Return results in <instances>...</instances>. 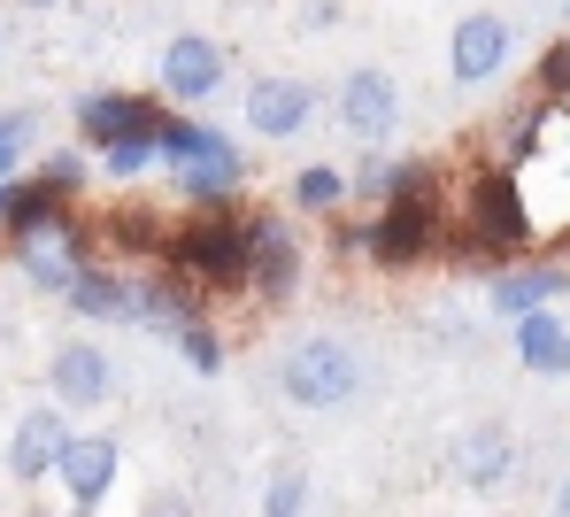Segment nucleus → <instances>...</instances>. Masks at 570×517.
I'll return each mask as SVG.
<instances>
[{
  "mask_svg": "<svg viewBox=\"0 0 570 517\" xmlns=\"http://www.w3.org/2000/svg\"><path fill=\"white\" fill-rule=\"evenodd\" d=\"M455 247L478 255V263H501V271L532 247V202H524L517 170H501V163L471 170V186L455 202Z\"/></svg>",
  "mask_w": 570,
  "mask_h": 517,
  "instance_id": "nucleus-1",
  "label": "nucleus"
},
{
  "mask_svg": "<svg viewBox=\"0 0 570 517\" xmlns=\"http://www.w3.org/2000/svg\"><path fill=\"white\" fill-rule=\"evenodd\" d=\"M155 263L178 271V279H193L200 294H247V224H239V202L193 208V224L163 240Z\"/></svg>",
  "mask_w": 570,
  "mask_h": 517,
  "instance_id": "nucleus-2",
  "label": "nucleus"
},
{
  "mask_svg": "<svg viewBox=\"0 0 570 517\" xmlns=\"http://www.w3.org/2000/svg\"><path fill=\"white\" fill-rule=\"evenodd\" d=\"M363 387H371V371L340 332H308L278 355V394L293 410H347Z\"/></svg>",
  "mask_w": 570,
  "mask_h": 517,
  "instance_id": "nucleus-3",
  "label": "nucleus"
},
{
  "mask_svg": "<svg viewBox=\"0 0 570 517\" xmlns=\"http://www.w3.org/2000/svg\"><path fill=\"white\" fill-rule=\"evenodd\" d=\"M239 224H247V294L255 302H293V286H301V271H308V255H301V240H293V224L271 216V208H239Z\"/></svg>",
  "mask_w": 570,
  "mask_h": 517,
  "instance_id": "nucleus-4",
  "label": "nucleus"
},
{
  "mask_svg": "<svg viewBox=\"0 0 570 517\" xmlns=\"http://www.w3.org/2000/svg\"><path fill=\"white\" fill-rule=\"evenodd\" d=\"M509 55H517V23L501 16V8H471L455 31H448V78L478 94V86H493L501 70H509Z\"/></svg>",
  "mask_w": 570,
  "mask_h": 517,
  "instance_id": "nucleus-5",
  "label": "nucleus"
},
{
  "mask_svg": "<svg viewBox=\"0 0 570 517\" xmlns=\"http://www.w3.org/2000/svg\"><path fill=\"white\" fill-rule=\"evenodd\" d=\"M224 47L208 39V31H178V39H163V55H155V86H163V101L178 108H200L224 94Z\"/></svg>",
  "mask_w": 570,
  "mask_h": 517,
  "instance_id": "nucleus-6",
  "label": "nucleus"
},
{
  "mask_svg": "<svg viewBox=\"0 0 570 517\" xmlns=\"http://www.w3.org/2000/svg\"><path fill=\"white\" fill-rule=\"evenodd\" d=\"M8 255H16V271L39 286V294H62L94 255H86V224L70 216V224H39V232H16L8 240Z\"/></svg>",
  "mask_w": 570,
  "mask_h": 517,
  "instance_id": "nucleus-7",
  "label": "nucleus"
},
{
  "mask_svg": "<svg viewBox=\"0 0 570 517\" xmlns=\"http://www.w3.org/2000/svg\"><path fill=\"white\" fill-rule=\"evenodd\" d=\"M62 302H70V316H86V324H139L147 316V279L124 271V263H86L62 286Z\"/></svg>",
  "mask_w": 570,
  "mask_h": 517,
  "instance_id": "nucleus-8",
  "label": "nucleus"
},
{
  "mask_svg": "<svg viewBox=\"0 0 570 517\" xmlns=\"http://www.w3.org/2000/svg\"><path fill=\"white\" fill-rule=\"evenodd\" d=\"M340 124H347L363 147H385V139L401 131V78L379 70V62L347 70V78H340Z\"/></svg>",
  "mask_w": 570,
  "mask_h": 517,
  "instance_id": "nucleus-9",
  "label": "nucleus"
},
{
  "mask_svg": "<svg viewBox=\"0 0 570 517\" xmlns=\"http://www.w3.org/2000/svg\"><path fill=\"white\" fill-rule=\"evenodd\" d=\"M70 410L62 402H39V410L16 417V432H8V479L16 487H39V479H55V464H62V448H70Z\"/></svg>",
  "mask_w": 570,
  "mask_h": 517,
  "instance_id": "nucleus-10",
  "label": "nucleus"
},
{
  "mask_svg": "<svg viewBox=\"0 0 570 517\" xmlns=\"http://www.w3.org/2000/svg\"><path fill=\"white\" fill-rule=\"evenodd\" d=\"M517 432L509 425H471V432H455V448H448V471H455V487H471V495H501L509 479H517Z\"/></svg>",
  "mask_w": 570,
  "mask_h": 517,
  "instance_id": "nucleus-11",
  "label": "nucleus"
},
{
  "mask_svg": "<svg viewBox=\"0 0 570 517\" xmlns=\"http://www.w3.org/2000/svg\"><path fill=\"white\" fill-rule=\"evenodd\" d=\"M47 387H55L62 410H100V402L116 394V363H108L100 340H62V348L47 355Z\"/></svg>",
  "mask_w": 570,
  "mask_h": 517,
  "instance_id": "nucleus-12",
  "label": "nucleus"
},
{
  "mask_svg": "<svg viewBox=\"0 0 570 517\" xmlns=\"http://www.w3.org/2000/svg\"><path fill=\"white\" fill-rule=\"evenodd\" d=\"M155 116H163V101H155V94H131V86H94V94H78V108H70V131H78V147H86V155H100L116 131L155 124Z\"/></svg>",
  "mask_w": 570,
  "mask_h": 517,
  "instance_id": "nucleus-13",
  "label": "nucleus"
},
{
  "mask_svg": "<svg viewBox=\"0 0 570 517\" xmlns=\"http://www.w3.org/2000/svg\"><path fill=\"white\" fill-rule=\"evenodd\" d=\"M116 464H124V448H116L108 432H70V448H62L55 479H62V495H70V510H78V517L108 503V487H116Z\"/></svg>",
  "mask_w": 570,
  "mask_h": 517,
  "instance_id": "nucleus-14",
  "label": "nucleus"
},
{
  "mask_svg": "<svg viewBox=\"0 0 570 517\" xmlns=\"http://www.w3.org/2000/svg\"><path fill=\"white\" fill-rule=\"evenodd\" d=\"M316 124V86L308 78H255L247 86V131L255 139H301Z\"/></svg>",
  "mask_w": 570,
  "mask_h": 517,
  "instance_id": "nucleus-15",
  "label": "nucleus"
},
{
  "mask_svg": "<svg viewBox=\"0 0 570 517\" xmlns=\"http://www.w3.org/2000/svg\"><path fill=\"white\" fill-rule=\"evenodd\" d=\"M570 294V271L556 263H509V271H493V316H532V310H556Z\"/></svg>",
  "mask_w": 570,
  "mask_h": 517,
  "instance_id": "nucleus-16",
  "label": "nucleus"
},
{
  "mask_svg": "<svg viewBox=\"0 0 570 517\" xmlns=\"http://www.w3.org/2000/svg\"><path fill=\"white\" fill-rule=\"evenodd\" d=\"M224 147H232L224 124H208V116H193V108L186 116H163V131H155V170L178 178V170H193V163H216Z\"/></svg>",
  "mask_w": 570,
  "mask_h": 517,
  "instance_id": "nucleus-17",
  "label": "nucleus"
},
{
  "mask_svg": "<svg viewBox=\"0 0 570 517\" xmlns=\"http://www.w3.org/2000/svg\"><path fill=\"white\" fill-rule=\"evenodd\" d=\"M509 348H517V363L532 371V379H570V324L556 310H532L509 324Z\"/></svg>",
  "mask_w": 570,
  "mask_h": 517,
  "instance_id": "nucleus-18",
  "label": "nucleus"
},
{
  "mask_svg": "<svg viewBox=\"0 0 570 517\" xmlns=\"http://www.w3.org/2000/svg\"><path fill=\"white\" fill-rule=\"evenodd\" d=\"M247 178H255V155H247V147H224L216 163L178 170V194H186V208H224V202H239Z\"/></svg>",
  "mask_w": 570,
  "mask_h": 517,
  "instance_id": "nucleus-19",
  "label": "nucleus"
},
{
  "mask_svg": "<svg viewBox=\"0 0 570 517\" xmlns=\"http://www.w3.org/2000/svg\"><path fill=\"white\" fill-rule=\"evenodd\" d=\"M163 116H170V108H163ZM163 116H155V124H131V131H116V139H108V147L94 155V163L108 170V178H116V186H139V178L155 170V131H163Z\"/></svg>",
  "mask_w": 570,
  "mask_h": 517,
  "instance_id": "nucleus-20",
  "label": "nucleus"
},
{
  "mask_svg": "<svg viewBox=\"0 0 570 517\" xmlns=\"http://www.w3.org/2000/svg\"><path fill=\"white\" fill-rule=\"evenodd\" d=\"M285 208H293V216H340V208H347V170H332V163H301L293 186H285Z\"/></svg>",
  "mask_w": 570,
  "mask_h": 517,
  "instance_id": "nucleus-21",
  "label": "nucleus"
},
{
  "mask_svg": "<svg viewBox=\"0 0 570 517\" xmlns=\"http://www.w3.org/2000/svg\"><path fill=\"white\" fill-rule=\"evenodd\" d=\"M31 139H39V116L31 108H0V186H16L31 170Z\"/></svg>",
  "mask_w": 570,
  "mask_h": 517,
  "instance_id": "nucleus-22",
  "label": "nucleus"
},
{
  "mask_svg": "<svg viewBox=\"0 0 570 517\" xmlns=\"http://www.w3.org/2000/svg\"><path fill=\"white\" fill-rule=\"evenodd\" d=\"M170 340H178V355H186V371H193V379H216V371H224V340H216V324H208V316L178 324Z\"/></svg>",
  "mask_w": 570,
  "mask_h": 517,
  "instance_id": "nucleus-23",
  "label": "nucleus"
},
{
  "mask_svg": "<svg viewBox=\"0 0 570 517\" xmlns=\"http://www.w3.org/2000/svg\"><path fill=\"white\" fill-rule=\"evenodd\" d=\"M31 178H47V186H62V194L78 202V194H86V178H94V155H86V147H55Z\"/></svg>",
  "mask_w": 570,
  "mask_h": 517,
  "instance_id": "nucleus-24",
  "label": "nucleus"
},
{
  "mask_svg": "<svg viewBox=\"0 0 570 517\" xmlns=\"http://www.w3.org/2000/svg\"><path fill=\"white\" fill-rule=\"evenodd\" d=\"M301 510H308V471H278L263 495V517H301Z\"/></svg>",
  "mask_w": 570,
  "mask_h": 517,
  "instance_id": "nucleus-25",
  "label": "nucleus"
},
{
  "mask_svg": "<svg viewBox=\"0 0 570 517\" xmlns=\"http://www.w3.org/2000/svg\"><path fill=\"white\" fill-rule=\"evenodd\" d=\"M532 155H540V108L509 124V139H501V170H517V163H532Z\"/></svg>",
  "mask_w": 570,
  "mask_h": 517,
  "instance_id": "nucleus-26",
  "label": "nucleus"
},
{
  "mask_svg": "<svg viewBox=\"0 0 570 517\" xmlns=\"http://www.w3.org/2000/svg\"><path fill=\"white\" fill-rule=\"evenodd\" d=\"M540 101H570V39L540 55Z\"/></svg>",
  "mask_w": 570,
  "mask_h": 517,
  "instance_id": "nucleus-27",
  "label": "nucleus"
},
{
  "mask_svg": "<svg viewBox=\"0 0 570 517\" xmlns=\"http://www.w3.org/2000/svg\"><path fill=\"white\" fill-rule=\"evenodd\" d=\"M385 170H393V155H385V147H363V163H355V178H347V194H363V202H379V194H385Z\"/></svg>",
  "mask_w": 570,
  "mask_h": 517,
  "instance_id": "nucleus-28",
  "label": "nucleus"
},
{
  "mask_svg": "<svg viewBox=\"0 0 570 517\" xmlns=\"http://www.w3.org/2000/svg\"><path fill=\"white\" fill-rule=\"evenodd\" d=\"M139 517H193V495L186 487H155V495L139 503Z\"/></svg>",
  "mask_w": 570,
  "mask_h": 517,
  "instance_id": "nucleus-29",
  "label": "nucleus"
},
{
  "mask_svg": "<svg viewBox=\"0 0 570 517\" xmlns=\"http://www.w3.org/2000/svg\"><path fill=\"white\" fill-rule=\"evenodd\" d=\"M293 23L316 39V31H332V23H340V0H301V16H293Z\"/></svg>",
  "mask_w": 570,
  "mask_h": 517,
  "instance_id": "nucleus-30",
  "label": "nucleus"
},
{
  "mask_svg": "<svg viewBox=\"0 0 570 517\" xmlns=\"http://www.w3.org/2000/svg\"><path fill=\"white\" fill-rule=\"evenodd\" d=\"M548 517H570V471L556 479V510H548Z\"/></svg>",
  "mask_w": 570,
  "mask_h": 517,
  "instance_id": "nucleus-31",
  "label": "nucleus"
},
{
  "mask_svg": "<svg viewBox=\"0 0 570 517\" xmlns=\"http://www.w3.org/2000/svg\"><path fill=\"white\" fill-rule=\"evenodd\" d=\"M8 8H31V16H47V8H70V0H8Z\"/></svg>",
  "mask_w": 570,
  "mask_h": 517,
  "instance_id": "nucleus-32",
  "label": "nucleus"
},
{
  "mask_svg": "<svg viewBox=\"0 0 570 517\" xmlns=\"http://www.w3.org/2000/svg\"><path fill=\"white\" fill-rule=\"evenodd\" d=\"M0 216H8V186H0Z\"/></svg>",
  "mask_w": 570,
  "mask_h": 517,
  "instance_id": "nucleus-33",
  "label": "nucleus"
},
{
  "mask_svg": "<svg viewBox=\"0 0 570 517\" xmlns=\"http://www.w3.org/2000/svg\"><path fill=\"white\" fill-rule=\"evenodd\" d=\"M563 16H570V0H563Z\"/></svg>",
  "mask_w": 570,
  "mask_h": 517,
  "instance_id": "nucleus-34",
  "label": "nucleus"
},
{
  "mask_svg": "<svg viewBox=\"0 0 570 517\" xmlns=\"http://www.w3.org/2000/svg\"><path fill=\"white\" fill-rule=\"evenodd\" d=\"M563 240H570V232H563Z\"/></svg>",
  "mask_w": 570,
  "mask_h": 517,
  "instance_id": "nucleus-35",
  "label": "nucleus"
}]
</instances>
